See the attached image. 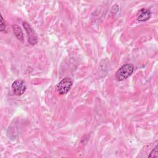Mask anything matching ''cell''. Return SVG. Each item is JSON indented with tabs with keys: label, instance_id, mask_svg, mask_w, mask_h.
I'll list each match as a JSON object with an SVG mask.
<instances>
[{
	"label": "cell",
	"instance_id": "cell-3",
	"mask_svg": "<svg viewBox=\"0 0 158 158\" xmlns=\"http://www.w3.org/2000/svg\"><path fill=\"white\" fill-rule=\"evenodd\" d=\"M27 86L25 82L21 79L14 81L12 85V90L14 94L17 96L22 95L26 91Z\"/></svg>",
	"mask_w": 158,
	"mask_h": 158
},
{
	"label": "cell",
	"instance_id": "cell-1",
	"mask_svg": "<svg viewBox=\"0 0 158 158\" xmlns=\"http://www.w3.org/2000/svg\"><path fill=\"white\" fill-rule=\"evenodd\" d=\"M134 71V66L131 64H126L120 67L115 72V78L118 81H123L130 77Z\"/></svg>",
	"mask_w": 158,
	"mask_h": 158
},
{
	"label": "cell",
	"instance_id": "cell-7",
	"mask_svg": "<svg viewBox=\"0 0 158 158\" xmlns=\"http://www.w3.org/2000/svg\"><path fill=\"white\" fill-rule=\"evenodd\" d=\"M149 157H157L158 154H157V146H156L155 148L151 151L150 152L149 155L148 156Z\"/></svg>",
	"mask_w": 158,
	"mask_h": 158
},
{
	"label": "cell",
	"instance_id": "cell-5",
	"mask_svg": "<svg viewBox=\"0 0 158 158\" xmlns=\"http://www.w3.org/2000/svg\"><path fill=\"white\" fill-rule=\"evenodd\" d=\"M151 16V12L149 10L146 9H141L138 12L136 19L139 22H144L149 20Z\"/></svg>",
	"mask_w": 158,
	"mask_h": 158
},
{
	"label": "cell",
	"instance_id": "cell-6",
	"mask_svg": "<svg viewBox=\"0 0 158 158\" xmlns=\"http://www.w3.org/2000/svg\"><path fill=\"white\" fill-rule=\"evenodd\" d=\"M12 29L17 38L21 41H23V33L22 28L17 25H13Z\"/></svg>",
	"mask_w": 158,
	"mask_h": 158
},
{
	"label": "cell",
	"instance_id": "cell-2",
	"mask_svg": "<svg viewBox=\"0 0 158 158\" xmlns=\"http://www.w3.org/2000/svg\"><path fill=\"white\" fill-rule=\"evenodd\" d=\"M72 83V80L70 77H65L57 84L56 89L59 94H65L70 89Z\"/></svg>",
	"mask_w": 158,
	"mask_h": 158
},
{
	"label": "cell",
	"instance_id": "cell-8",
	"mask_svg": "<svg viewBox=\"0 0 158 158\" xmlns=\"http://www.w3.org/2000/svg\"><path fill=\"white\" fill-rule=\"evenodd\" d=\"M1 31H3L6 30V22H5V20H4L2 15H1Z\"/></svg>",
	"mask_w": 158,
	"mask_h": 158
},
{
	"label": "cell",
	"instance_id": "cell-4",
	"mask_svg": "<svg viewBox=\"0 0 158 158\" xmlns=\"http://www.w3.org/2000/svg\"><path fill=\"white\" fill-rule=\"evenodd\" d=\"M22 25L27 33L28 42L31 45H35L38 43V38L35 30L27 22H23Z\"/></svg>",
	"mask_w": 158,
	"mask_h": 158
}]
</instances>
